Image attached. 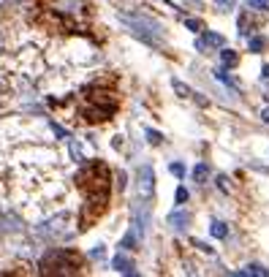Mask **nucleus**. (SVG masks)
Segmentation results:
<instances>
[{"label":"nucleus","instance_id":"f3484780","mask_svg":"<svg viewBox=\"0 0 269 277\" xmlns=\"http://www.w3.org/2000/svg\"><path fill=\"white\" fill-rule=\"evenodd\" d=\"M171 84H174V90H177V93L182 95V98H190V95H193V93H190V87H188V84H182L180 79H174V82H171Z\"/></svg>","mask_w":269,"mask_h":277},{"label":"nucleus","instance_id":"f257e3e1","mask_svg":"<svg viewBox=\"0 0 269 277\" xmlns=\"http://www.w3.org/2000/svg\"><path fill=\"white\" fill-rule=\"evenodd\" d=\"M90 6L84 0H38V25L57 33H84Z\"/></svg>","mask_w":269,"mask_h":277},{"label":"nucleus","instance_id":"0eeeda50","mask_svg":"<svg viewBox=\"0 0 269 277\" xmlns=\"http://www.w3.org/2000/svg\"><path fill=\"white\" fill-rule=\"evenodd\" d=\"M147 226H150V206L139 201V204L134 206V231L139 236H144L147 234Z\"/></svg>","mask_w":269,"mask_h":277},{"label":"nucleus","instance_id":"20e7f679","mask_svg":"<svg viewBox=\"0 0 269 277\" xmlns=\"http://www.w3.org/2000/svg\"><path fill=\"white\" fill-rule=\"evenodd\" d=\"M41 269L47 272V275H74V272H79L82 269V258L76 253H71V250H52L49 255H44V261H41Z\"/></svg>","mask_w":269,"mask_h":277},{"label":"nucleus","instance_id":"a211bd4d","mask_svg":"<svg viewBox=\"0 0 269 277\" xmlns=\"http://www.w3.org/2000/svg\"><path fill=\"white\" fill-rule=\"evenodd\" d=\"M250 8H256V11H267L269 8V0H245Z\"/></svg>","mask_w":269,"mask_h":277},{"label":"nucleus","instance_id":"423d86ee","mask_svg":"<svg viewBox=\"0 0 269 277\" xmlns=\"http://www.w3.org/2000/svg\"><path fill=\"white\" fill-rule=\"evenodd\" d=\"M152 190H155V171H152V166H141L139 169V196L141 199H150Z\"/></svg>","mask_w":269,"mask_h":277},{"label":"nucleus","instance_id":"412c9836","mask_svg":"<svg viewBox=\"0 0 269 277\" xmlns=\"http://www.w3.org/2000/svg\"><path fill=\"white\" fill-rule=\"evenodd\" d=\"M185 25H188V30H193V33H196V30H201L199 19H185Z\"/></svg>","mask_w":269,"mask_h":277},{"label":"nucleus","instance_id":"5701e85b","mask_svg":"<svg viewBox=\"0 0 269 277\" xmlns=\"http://www.w3.org/2000/svg\"><path fill=\"white\" fill-rule=\"evenodd\" d=\"M217 6H220L223 11H228V8H234V0H217Z\"/></svg>","mask_w":269,"mask_h":277},{"label":"nucleus","instance_id":"9b49d317","mask_svg":"<svg viewBox=\"0 0 269 277\" xmlns=\"http://www.w3.org/2000/svg\"><path fill=\"white\" fill-rule=\"evenodd\" d=\"M240 275H256V277H267L269 269H264L261 264H247L245 269H240Z\"/></svg>","mask_w":269,"mask_h":277},{"label":"nucleus","instance_id":"dca6fc26","mask_svg":"<svg viewBox=\"0 0 269 277\" xmlns=\"http://www.w3.org/2000/svg\"><path fill=\"white\" fill-rule=\"evenodd\" d=\"M264 47H267V38H261V36H253L250 41H247V49H250V52H264Z\"/></svg>","mask_w":269,"mask_h":277},{"label":"nucleus","instance_id":"393cba45","mask_svg":"<svg viewBox=\"0 0 269 277\" xmlns=\"http://www.w3.org/2000/svg\"><path fill=\"white\" fill-rule=\"evenodd\" d=\"M261 117H264V123H269V106L264 109V114H261Z\"/></svg>","mask_w":269,"mask_h":277},{"label":"nucleus","instance_id":"39448f33","mask_svg":"<svg viewBox=\"0 0 269 277\" xmlns=\"http://www.w3.org/2000/svg\"><path fill=\"white\" fill-rule=\"evenodd\" d=\"M120 19H123V22L128 25L131 30H134L141 41H147V44H161V33H163V30H161L158 22H152V19L141 17V14H120Z\"/></svg>","mask_w":269,"mask_h":277},{"label":"nucleus","instance_id":"9d476101","mask_svg":"<svg viewBox=\"0 0 269 277\" xmlns=\"http://www.w3.org/2000/svg\"><path fill=\"white\" fill-rule=\"evenodd\" d=\"M188 223H190V215L182 212V209H177V212H171V215H169V226H171L174 231L188 228Z\"/></svg>","mask_w":269,"mask_h":277},{"label":"nucleus","instance_id":"ddd939ff","mask_svg":"<svg viewBox=\"0 0 269 277\" xmlns=\"http://www.w3.org/2000/svg\"><path fill=\"white\" fill-rule=\"evenodd\" d=\"M136 242H139V234H136V231L131 228L128 234H125V239L120 242V248H125V250H134V248H136Z\"/></svg>","mask_w":269,"mask_h":277},{"label":"nucleus","instance_id":"f03ea898","mask_svg":"<svg viewBox=\"0 0 269 277\" xmlns=\"http://www.w3.org/2000/svg\"><path fill=\"white\" fill-rule=\"evenodd\" d=\"M76 185L87 196V204L82 209V228H87L93 220H98L104 215L106 206H109V169L101 160H95L87 169L79 171Z\"/></svg>","mask_w":269,"mask_h":277},{"label":"nucleus","instance_id":"b1692460","mask_svg":"<svg viewBox=\"0 0 269 277\" xmlns=\"http://www.w3.org/2000/svg\"><path fill=\"white\" fill-rule=\"evenodd\" d=\"M226 182H228L226 177H217V185H220V190H228V185H226Z\"/></svg>","mask_w":269,"mask_h":277},{"label":"nucleus","instance_id":"6e6552de","mask_svg":"<svg viewBox=\"0 0 269 277\" xmlns=\"http://www.w3.org/2000/svg\"><path fill=\"white\" fill-rule=\"evenodd\" d=\"M223 44H226V38H223L220 33H204V36L196 41V49H199V52H210V49H220Z\"/></svg>","mask_w":269,"mask_h":277},{"label":"nucleus","instance_id":"1a4fd4ad","mask_svg":"<svg viewBox=\"0 0 269 277\" xmlns=\"http://www.w3.org/2000/svg\"><path fill=\"white\" fill-rule=\"evenodd\" d=\"M111 266H114L120 275H134V272H136V269H134V261H131L128 255H123V253L111 258Z\"/></svg>","mask_w":269,"mask_h":277},{"label":"nucleus","instance_id":"4be33fe9","mask_svg":"<svg viewBox=\"0 0 269 277\" xmlns=\"http://www.w3.org/2000/svg\"><path fill=\"white\" fill-rule=\"evenodd\" d=\"M188 201V190L185 188H177V204H185Z\"/></svg>","mask_w":269,"mask_h":277},{"label":"nucleus","instance_id":"7ed1b4c3","mask_svg":"<svg viewBox=\"0 0 269 277\" xmlns=\"http://www.w3.org/2000/svg\"><path fill=\"white\" fill-rule=\"evenodd\" d=\"M114 109H117L114 93H109V90H90L84 106L79 109V117L87 120V123H104V120H109L114 114Z\"/></svg>","mask_w":269,"mask_h":277},{"label":"nucleus","instance_id":"a878e982","mask_svg":"<svg viewBox=\"0 0 269 277\" xmlns=\"http://www.w3.org/2000/svg\"><path fill=\"white\" fill-rule=\"evenodd\" d=\"M264 79H269V65H264Z\"/></svg>","mask_w":269,"mask_h":277},{"label":"nucleus","instance_id":"f8f14e48","mask_svg":"<svg viewBox=\"0 0 269 277\" xmlns=\"http://www.w3.org/2000/svg\"><path fill=\"white\" fill-rule=\"evenodd\" d=\"M220 60H223V65H226V68H234V65L240 63L237 52H231V49H223V52H220Z\"/></svg>","mask_w":269,"mask_h":277},{"label":"nucleus","instance_id":"4468645a","mask_svg":"<svg viewBox=\"0 0 269 277\" xmlns=\"http://www.w3.org/2000/svg\"><path fill=\"white\" fill-rule=\"evenodd\" d=\"M207 177H210V166H207V163H199V166L193 169V179H196V182H207Z\"/></svg>","mask_w":269,"mask_h":277},{"label":"nucleus","instance_id":"aec40b11","mask_svg":"<svg viewBox=\"0 0 269 277\" xmlns=\"http://www.w3.org/2000/svg\"><path fill=\"white\" fill-rule=\"evenodd\" d=\"M169 169H171V174H174V177H182V174H185V166H182V163H171Z\"/></svg>","mask_w":269,"mask_h":277},{"label":"nucleus","instance_id":"2eb2a0df","mask_svg":"<svg viewBox=\"0 0 269 277\" xmlns=\"http://www.w3.org/2000/svg\"><path fill=\"white\" fill-rule=\"evenodd\" d=\"M210 231H212V236H217V239H226V236H228V226L220 223V220H215Z\"/></svg>","mask_w":269,"mask_h":277},{"label":"nucleus","instance_id":"6ab92c4d","mask_svg":"<svg viewBox=\"0 0 269 277\" xmlns=\"http://www.w3.org/2000/svg\"><path fill=\"white\" fill-rule=\"evenodd\" d=\"M147 139H150V144H161V142H163V136H161L158 130H152V128L147 130Z\"/></svg>","mask_w":269,"mask_h":277}]
</instances>
